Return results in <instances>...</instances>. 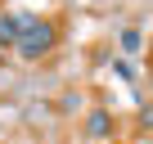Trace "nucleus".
<instances>
[{
    "label": "nucleus",
    "instance_id": "nucleus-1",
    "mask_svg": "<svg viewBox=\"0 0 153 144\" xmlns=\"http://www.w3.org/2000/svg\"><path fill=\"white\" fill-rule=\"evenodd\" d=\"M18 59H41V54H50L54 50V41H59V27L50 23V18H32V14H18Z\"/></svg>",
    "mask_w": 153,
    "mask_h": 144
},
{
    "label": "nucleus",
    "instance_id": "nucleus-3",
    "mask_svg": "<svg viewBox=\"0 0 153 144\" xmlns=\"http://www.w3.org/2000/svg\"><path fill=\"white\" fill-rule=\"evenodd\" d=\"M18 14H5V18H0V45H5V50H14L18 45Z\"/></svg>",
    "mask_w": 153,
    "mask_h": 144
},
{
    "label": "nucleus",
    "instance_id": "nucleus-6",
    "mask_svg": "<svg viewBox=\"0 0 153 144\" xmlns=\"http://www.w3.org/2000/svg\"><path fill=\"white\" fill-rule=\"evenodd\" d=\"M140 126H144V131H153V104H149V108L140 113Z\"/></svg>",
    "mask_w": 153,
    "mask_h": 144
},
{
    "label": "nucleus",
    "instance_id": "nucleus-4",
    "mask_svg": "<svg viewBox=\"0 0 153 144\" xmlns=\"http://www.w3.org/2000/svg\"><path fill=\"white\" fill-rule=\"evenodd\" d=\"M117 45H122V54H140V50H144V36H140L135 27H126V32L117 36Z\"/></svg>",
    "mask_w": 153,
    "mask_h": 144
},
{
    "label": "nucleus",
    "instance_id": "nucleus-2",
    "mask_svg": "<svg viewBox=\"0 0 153 144\" xmlns=\"http://www.w3.org/2000/svg\"><path fill=\"white\" fill-rule=\"evenodd\" d=\"M81 126H86V135H90V140H113V131H117V117H113L108 108H90Z\"/></svg>",
    "mask_w": 153,
    "mask_h": 144
},
{
    "label": "nucleus",
    "instance_id": "nucleus-5",
    "mask_svg": "<svg viewBox=\"0 0 153 144\" xmlns=\"http://www.w3.org/2000/svg\"><path fill=\"white\" fill-rule=\"evenodd\" d=\"M113 68H117V77H126V81H135V68H131V63H126V59H117V63H113Z\"/></svg>",
    "mask_w": 153,
    "mask_h": 144
},
{
    "label": "nucleus",
    "instance_id": "nucleus-7",
    "mask_svg": "<svg viewBox=\"0 0 153 144\" xmlns=\"http://www.w3.org/2000/svg\"><path fill=\"white\" fill-rule=\"evenodd\" d=\"M108 144H117V140H108Z\"/></svg>",
    "mask_w": 153,
    "mask_h": 144
}]
</instances>
